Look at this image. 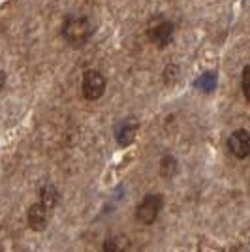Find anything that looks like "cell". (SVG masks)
<instances>
[{"instance_id":"1","label":"cell","mask_w":250,"mask_h":252,"mask_svg":"<svg viewBox=\"0 0 250 252\" xmlns=\"http://www.w3.org/2000/svg\"><path fill=\"white\" fill-rule=\"evenodd\" d=\"M61 34L73 47H81L93 36V23L85 15H68L62 23Z\"/></svg>"},{"instance_id":"2","label":"cell","mask_w":250,"mask_h":252,"mask_svg":"<svg viewBox=\"0 0 250 252\" xmlns=\"http://www.w3.org/2000/svg\"><path fill=\"white\" fill-rule=\"evenodd\" d=\"M173 23L162 17V15H155L151 21H149V27H147V38L151 40V43H155L156 47L164 49L167 47L171 40H173Z\"/></svg>"},{"instance_id":"3","label":"cell","mask_w":250,"mask_h":252,"mask_svg":"<svg viewBox=\"0 0 250 252\" xmlns=\"http://www.w3.org/2000/svg\"><path fill=\"white\" fill-rule=\"evenodd\" d=\"M162 205H164V200H162V196H158V194H151V196H145L143 200L139 201V205H137L136 209V219L141 224H153V222L158 219V215H160V211H162Z\"/></svg>"},{"instance_id":"4","label":"cell","mask_w":250,"mask_h":252,"mask_svg":"<svg viewBox=\"0 0 250 252\" xmlns=\"http://www.w3.org/2000/svg\"><path fill=\"white\" fill-rule=\"evenodd\" d=\"M81 91L87 100H98L105 93V77L98 70H87L83 74Z\"/></svg>"},{"instance_id":"5","label":"cell","mask_w":250,"mask_h":252,"mask_svg":"<svg viewBox=\"0 0 250 252\" xmlns=\"http://www.w3.org/2000/svg\"><path fill=\"white\" fill-rule=\"evenodd\" d=\"M228 149L229 153L237 158L250 157V132H247V130H235L228 137Z\"/></svg>"},{"instance_id":"6","label":"cell","mask_w":250,"mask_h":252,"mask_svg":"<svg viewBox=\"0 0 250 252\" xmlns=\"http://www.w3.org/2000/svg\"><path fill=\"white\" fill-rule=\"evenodd\" d=\"M49 207H45L42 201L40 203H34L31 209H29V226L34 231H42L47 226L49 220Z\"/></svg>"},{"instance_id":"7","label":"cell","mask_w":250,"mask_h":252,"mask_svg":"<svg viewBox=\"0 0 250 252\" xmlns=\"http://www.w3.org/2000/svg\"><path fill=\"white\" fill-rule=\"evenodd\" d=\"M137 134V125L136 123H125L121 126V130L117 132V141L119 145H130L134 141V137Z\"/></svg>"},{"instance_id":"8","label":"cell","mask_w":250,"mask_h":252,"mask_svg":"<svg viewBox=\"0 0 250 252\" xmlns=\"http://www.w3.org/2000/svg\"><path fill=\"white\" fill-rule=\"evenodd\" d=\"M104 252H128V241L125 235H115L104 243Z\"/></svg>"},{"instance_id":"9","label":"cell","mask_w":250,"mask_h":252,"mask_svg":"<svg viewBox=\"0 0 250 252\" xmlns=\"http://www.w3.org/2000/svg\"><path fill=\"white\" fill-rule=\"evenodd\" d=\"M40 196H42V203L45 207H49V209H53V207L57 205V201H59V192H57V189L51 187V185L43 187L42 192H40Z\"/></svg>"},{"instance_id":"10","label":"cell","mask_w":250,"mask_h":252,"mask_svg":"<svg viewBox=\"0 0 250 252\" xmlns=\"http://www.w3.org/2000/svg\"><path fill=\"white\" fill-rule=\"evenodd\" d=\"M177 160L173 157H164L162 158V175L164 177H173L177 171Z\"/></svg>"},{"instance_id":"11","label":"cell","mask_w":250,"mask_h":252,"mask_svg":"<svg viewBox=\"0 0 250 252\" xmlns=\"http://www.w3.org/2000/svg\"><path fill=\"white\" fill-rule=\"evenodd\" d=\"M241 85H243V94L250 102V64L243 70V77H241Z\"/></svg>"}]
</instances>
